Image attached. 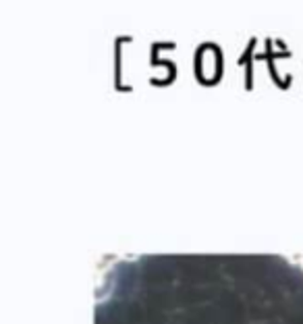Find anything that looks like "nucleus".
Wrapping results in <instances>:
<instances>
[]
</instances>
